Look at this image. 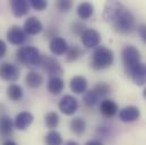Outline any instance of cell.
I'll use <instances>...</instances> for the list:
<instances>
[{
    "label": "cell",
    "mask_w": 146,
    "mask_h": 145,
    "mask_svg": "<svg viewBox=\"0 0 146 145\" xmlns=\"http://www.w3.org/2000/svg\"><path fill=\"white\" fill-rule=\"evenodd\" d=\"M113 26V30L122 35L131 34L137 27H136V18L134 14L126 9L125 7L114 16V18L110 22Z\"/></svg>",
    "instance_id": "obj_1"
},
{
    "label": "cell",
    "mask_w": 146,
    "mask_h": 145,
    "mask_svg": "<svg viewBox=\"0 0 146 145\" xmlns=\"http://www.w3.org/2000/svg\"><path fill=\"white\" fill-rule=\"evenodd\" d=\"M114 63V55L113 51L104 47L99 45L92 53L91 58V67L94 71H103L111 67Z\"/></svg>",
    "instance_id": "obj_2"
},
{
    "label": "cell",
    "mask_w": 146,
    "mask_h": 145,
    "mask_svg": "<svg viewBox=\"0 0 146 145\" xmlns=\"http://www.w3.org/2000/svg\"><path fill=\"white\" fill-rule=\"evenodd\" d=\"M16 58L21 64L27 67H37L41 65L42 60V56L38 49L33 45H25L19 48L16 51Z\"/></svg>",
    "instance_id": "obj_3"
},
{
    "label": "cell",
    "mask_w": 146,
    "mask_h": 145,
    "mask_svg": "<svg viewBox=\"0 0 146 145\" xmlns=\"http://www.w3.org/2000/svg\"><path fill=\"white\" fill-rule=\"evenodd\" d=\"M121 60L125 72L128 74L135 66L141 63V52L134 45H126L121 51Z\"/></svg>",
    "instance_id": "obj_4"
},
{
    "label": "cell",
    "mask_w": 146,
    "mask_h": 145,
    "mask_svg": "<svg viewBox=\"0 0 146 145\" xmlns=\"http://www.w3.org/2000/svg\"><path fill=\"white\" fill-rule=\"evenodd\" d=\"M40 66L50 77H54V76L60 77V75L64 74V68L61 64L56 58L50 57V56H42Z\"/></svg>",
    "instance_id": "obj_5"
},
{
    "label": "cell",
    "mask_w": 146,
    "mask_h": 145,
    "mask_svg": "<svg viewBox=\"0 0 146 145\" xmlns=\"http://www.w3.org/2000/svg\"><path fill=\"white\" fill-rule=\"evenodd\" d=\"M21 76L19 68L10 63H2L0 64V78L8 82V83H14L16 82Z\"/></svg>",
    "instance_id": "obj_6"
},
{
    "label": "cell",
    "mask_w": 146,
    "mask_h": 145,
    "mask_svg": "<svg viewBox=\"0 0 146 145\" xmlns=\"http://www.w3.org/2000/svg\"><path fill=\"white\" fill-rule=\"evenodd\" d=\"M58 107H59V110L64 114H66V116H73L74 113L78 110L79 104H78V100L75 96L70 95V94H66L59 101Z\"/></svg>",
    "instance_id": "obj_7"
},
{
    "label": "cell",
    "mask_w": 146,
    "mask_h": 145,
    "mask_svg": "<svg viewBox=\"0 0 146 145\" xmlns=\"http://www.w3.org/2000/svg\"><path fill=\"white\" fill-rule=\"evenodd\" d=\"M83 45L87 49H96L101 43V34L94 29H87L80 36Z\"/></svg>",
    "instance_id": "obj_8"
},
{
    "label": "cell",
    "mask_w": 146,
    "mask_h": 145,
    "mask_svg": "<svg viewBox=\"0 0 146 145\" xmlns=\"http://www.w3.org/2000/svg\"><path fill=\"white\" fill-rule=\"evenodd\" d=\"M26 33L24 29L19 27L18 25H13L7 31V40L13 45H22L26 41Z\"/></svg>",
    "instance_id": "obj_9"
},
{
    "label": "cell",
    "mask_w": 146,
    "mask_h": 145,
    "mask_svg": "<svg viewBox=\"0 0 146 145\" xmlns=\"http://www.w3.org/2000/svg\"><path fill=\"white\" fill-rule=\"evenodd\" d=\"M68 48L69 47H68L67 41L64 37H60V36H56V37L51 39L50 42H49V49L54 56L66 55Z\"/></svg>",
    "instance_id": "obj_10"
},
{
    "label": "cell",
    "mask_w": 146,
    "mask_h": 145,
    "mask_svg": "<svg viewBox=\"0 0 146 145\" xmlns=\"http://www.w3.org/2000/svg\"><path fill=\"white\" fill-rule=\"evenodd\" d=\"M127 75L130 76V78L133 79V82L138 85V86H143L146 84V64L139 63L137 66H135L130 72Z\"/></svg>",
    "instance_id": "obj_11"
},
{
    "label": "cell",
    "mask_w": 146,
    "mask_h": 145,
    "mask_svg": "<svg viewBox=\"0 0 146 145\" xmlns=\"http://www.w3.org/2000/svg\"><path fill=\"white\" fill-rule=\"evenodd\" d=\"M24 31L29 35H36L43 31V24L42 22L35 17V16H30L26 18L24 22Z\"/></svg>",
    "instance_id": "obj_12"
},
{
    "label": "cell",
    "mask_w": 146,
    "mask_h": 145,
    "mask_svg": "<svg viewBox=\"0 0 146 145\" xmlns=\"http://www.w3.org/2000/svg\"><path fill=\"white\" fill-rule=\"evenodd\" d=\"M34 116L29 111H22L15 117L14 124L18 130H26L33 122Z\"/></svg>",
    "instance_id": "obj_13"
},
{
    "label": "cell",
    "mask_w": 146,
    "mask_h": 145,
    "mask_svg": "<svg viewBox=\"0 0 146 145\" xmlns=\"http://www.w3.org/2000/svg\"><path fill=\"white\" fill-rule=\"evenodd\" d=\"M139 116H141V111L135 106L125 107L119 111V119L122 122H134L139 118Z\"/></svg>",
    "instance_id": "obj_14"
},
{
    "label": "cell",
    "mask_w": 146,
    "mask_h": 145,
    "mask_svg": "<svg viewBox=\"0 0 146 145\" xmlns=\"http://www.w3.org/2000/svg\"><path fill=\"white\" fill-rule=\"evenodd\" d=\"M9 5L11 13L15 17H23L30 11V3L26 0H11Z\"/></svg>",
    "instance_id": "obj_15"
},
{
    "label": "cell",
    "mask_w": 146,
    "mask_h": 145,
    "mask_svg": "<svg viewBox=\"0 0 146 145\" xmlns=\"http://www.w3.org/2000/svg\"><path fill=\"white\" fill-rule=\"evenodd\" d=\"M15 124L13 119L7 116V114H1L0 116V137L7 138L13 135Z\"/></svg>",
    "instance_id": "obj_16"
},
{
    "label": "cell",
    "mask_w": 146,
    "mask_h": 145,
    "mask_svg": "<svg viewBox=\"0 0 146 145\" xmlns=\"http://www.w3.org/2000/svg\"><path fill=\"white\" fill-rule=\"evenodd\" d=\"M46 90L52 95H59L65 90V82L61 77H50L46 83Z\"/></svg>",
    "instance_id": "obj_17"
},
{
    "label": "cell",
    "mask_w": 146,
    "mask_h": 145,
    "mask_svg": "<svg viewBox=\"0 0 146 145\" xmlns=\"http://www.w3.org/2000/svg\"><path fill=\"white\" fill-rule=\"evenodd\" d=\"M87 79L84 76H74L69 82V86L72 92L75 94H83L87 90Z\"/></svg>",
    "instance_id": "obj_18"
},
{
    "label": "cell",
    "mask_w": 146,
    "mask_h": 145,
    "mask_svg": "<svg viewBox=\"0 0 146 145\" xmlns=\"http://www.w3.org/2000/svg\"><path fill=\"white\" fill-rule=\"evenodd\" d=\"M100 111L101 113L106 117V118H113L118 111H119V107L118 104L113 101V100H109V99H106L101 102L100 104Z\"/></svg>",
    "instance_id": "obj_19"
},
{
    "label": "cell",
    "mask_w": 146,
    "mask_h": 145,
    "mask_svg": "<svg viewBox=\"0 0 146 145\" xmlns=\"http://www.w3.org/2000/svg\"><path fill=\"white\" fill-rule=\"evenodd\" d=\"M77 15L78 17L82 19V21H87L90 19L93 14H94V6L91 3V2H87V1H84V2H80L78 6H77Z\"/></svg>",
    "instance_id": "obj_20"
},
{
    "label": "cell",
    "mask_w": 146,
    "mask_h": 145,
    "mask_svg": "<svg viewBox=\"0 0 146 145\" xmlns=\"http://www.w3.org/2000/svg\"><path fill=\"white\" fill-rule=\"evenodd\" d=\"M43 76L34 71L29 72L25 76V84L30 88H38L43 84Z\"/></svg>",
    "instance_id": "obj_21"
},
{
    "label": "cell",
    "mask_w": 146,
    "mask_h": 145,
    "mask_svg": "<svg viewBox=\"0 0 146 145\" xmlns=\"http://www.w3.org/2000/svg\"><path fill=\"white\" fill-rule=\"evenodd\" d=\"M69 127H70V130L74 135L82 136L86 130V121L82 117H75L70 120Z\"/></svg>",
    "instance_id": "obj_22"
},
{
    "label": "cell",
    "mask_w": 146,
    "mask_h": 145,
    "mask_svg": "<svg viewBox=\"0 0 146 145\" xmlns=\"http://www.w3.org/2000/svg\"><path fill=\"white\" fill-rule=\"evenodd\" d=\"M6 93H7L8 99L10 101H13V102L21 101L23 99V95H24L23 87L21 85H17V84H10V85H8V87L6 90Z\"/></svg>",
    "instance_id": "obj_23"
},
{
    "label": "cell",
    "mask_w": 146,
    "mask_h": 145,
    "mask_svg": "<svg viewBox=\"0 0 146 145\" xmlns=\"http://www.w3.org/2000/svg\"><path fill=\"white\" fill-rule=\"evenodd\" d=\"M84 55V51L83 49L77 45V44H74V45H70L66 52V60L68 63H74V61H77L82 56Z\"/></svg>",
    "instance_id": "obj_24"
},
{
    "label": "cell",
    "mask_w": 146,
    "mask_h": 145,
    "mask_svg": "<svg viewBox=\"0 0 146 145\" xmlns=\"http://www.w3.org/2000/svg\"><path fill=\"white\" fill-rule=\"evenodd\" d=\"M44 122L50 130H54L59 126L60 117L56 111H50L44 116Z\"/></svg>",
    "instance_id": "obj_25"
},
{
    "label": "cell",
    "mask_w": 146,
    "mask_h": 145,
    "mask_svg": "<svg viewBox=\"0 0 146 145\" xmlns=\"http://www.w3.org/2000/svg\"><path fill=\"white\" fill-rule=\"evenodd\" d=\"M44 142L45 145H62V136L59 132L54 130H50L46 133L45 137H44Z\"/></svg>",
    "instance_id": "obj_26"
},
{
    "label": "cell",
    "mask_w": 146,
    "mask_h": 145,
    "mask_svg": "<svg viewBox=\"0 0 146 145\" xmlns=\"http://www.w3.org/2000/svg\"><path fill=\"white\" fill-rule=\"evenodd\" d=\"M99 99H100V96H99L93 90H88V91H86V92L84 93L83 102H84V104H85L86 107L92 108V107H94V106L99 102Z\"/></svg>",
    "instance_id": "obj_27"
},
{
    "label": "cell",
    "mask_w": 146,
    "mask_h": 145,
    "mask_svg": "<svg viewBox=\"0 0 146 145\" xmlns=\"http://www.w3.org/2000/svg\"><path fill=\"white\" fill-rule=\"evenodd\" d=\"M93 91H94L100 98H103V96H107L108 94L111 93V86H110L108 83L100 82V83H98V84L94 85Z\"/></svg>",
    "instance_id": "obj_28"
},
{
    "label": "cell",
    "mask_w": 146,
    "mask_h": 145,
    "mask_svg": "<svg viewBox=\"0 0 146 145\" xmlns=\"http://www.w3.org/2000/svg\"><path fill=\"white\" fill-rule=\"evenodd\" d=\"M70 29H72V32H73L75 35H79V36L83 35V33L87 30L86 26H85V24L83 23V21H75V22H73L72 25H70Z\"/></svg>",
    "instance_id": "obj_29"
},
{
    "label": "cell",
    "mask_w": 146,
    "mask_h": 145,
    "mask_svg": "<svg viewBox=\"0 0 146 145\" xmlns=\"http://www.w3.org/2000/svg\"><path fill=\"white\" fill-rule=\"evenodd\" d=\"M73 5L72 0H59L56 2V8L60 13H68L73 8Z\"/></svg>",
    "instance_id": "obj_30"
},
{
    "label": "cell",
    "mask_w": 146,
    "mask_h": 145,
    "mask_svg": "<svg viewBox=\"0 0 146 145\" xmlns=\"http://www.w3.org/2000/svg\"><path fill=\"white\" fill-rule=\"evenodd\" d=\"M29 3L33 9L37 11H42L48 7V2L45 0H30Z\"/></svg>",
    "instance_id": "obj_31"
},
{
    "label": "cell",
    "mask_w": 146,
    "mask_h": 145,
    "mask_svg": "<svg viewBox=\"0 0 146 145\" xmlns=\"http://www.w3.org/2000/svg\"><path fill=\"white\" fill-rule=\"evenodd\" d=\"M137 32H138V34H139L141 40L143 41V43L146 44V25L145 24L139 25V26L137 27Z\"/></svg>",
    "instance_id": "obj_32"
},
{
    "label": "cell",
    "mask_w": 146,
    "mask_h": 145,
    "mask_svg": "<svg viewBox=\"0 0 146 145\" xmlns=\"http://www.w3.org/2000/svg\"><path fill=\"white\" fill-rule=\"evenodd\" d=\"M6 52H7V45H6L5 41L0 39V59L6 56Z\"/></svg>",
    "instance_id": "obj_33"
},
{
    "label": "cell",
    "mask_w": 146,
    "mask_h": 145,
    "mask_svg": "<svg viewBox=\"0 0 146 145\" xmlns=\"http://www.w3.org/2000/svg\"><path fill=\"white\" fill-rule=\"evenodd\" d=\"M57 33H58V31H57L56 29L51 27V29H48V30H46V32H45V36H46V37H49V39H53V37L58 36L57 35Z\"/></svg>",
    "instance_id": "obj_34"
},
{
    "label": "cell",
    "mask_w": 146,
    "mask_h": 145,
    "mask_svg": "<svg viewBox=\"0 0 146 145\" xmlns=\"http://www.w3.org/2000/svg\"><path fill=\"white\" fill-rule=\"evenodd\" d=\"M85 145H103V143L101 141H99V140H91V141L86 142Z\"/></svg>",
    "instance_id": "obj_35"
},
{
    "label": "cell",
    "mask_w": 146,
    "mask_h": 145,
    "mask_svg": "<svg viewBox=\"0 0 146 145\" xmlns=\"http://www.w3.org/2000/svg\"><path fill=\"white\" fill-rule=\"evenodd\" d=\"M2 145H18L15 141H13V140H6L3 143H2Z\"/></svg>",
    "instance_id": "obj_36"
},
{
    "label": "cell",
    "mask_w": 146,
    "mask_h": 145,
    "mask_svg": "<svg viewBox=\"0 0 146 145\" xmlns=\"http://www.w3.org/2000/svg\"><path fill=\"white\" fill-rule=\"evenodd\" d=\"M65 145H79V144L77 142H75V141H68Z\"/></svg>",
    "instance_id": "obj_37"
},
{
    "label": "cell",
    "mask_w": 146,
    "mask_h": 145,
    "mask_svg": "<svg viewBox=\"0 0 146 145\" xmlns=\"http://www.w3.org/2000/svg\"><path fill=\"white\" fill-rule=\"evenodd\" d=\"M143 96H144V99L146 100V87L144 88V91H143Z\"/></svg>",
    "instance_id": "obj_38"
}]
</instances>
